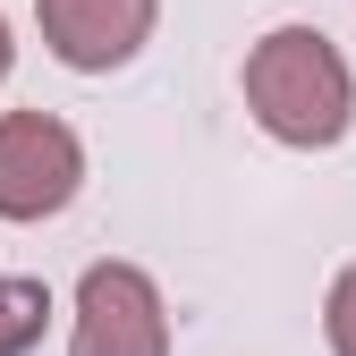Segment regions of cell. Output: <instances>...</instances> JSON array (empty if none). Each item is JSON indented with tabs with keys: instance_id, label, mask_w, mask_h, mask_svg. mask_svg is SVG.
I'll return each instance as SVG.
<instances>
[{
	"instance_id": "1",
	"label": "cell",
	"mask_w": 356,
	"mask_h": 356,
	"mask_svg": "<svg viewBox=\"0 0 356 356\" xmlns=\"http://www.w3.org/2000/svg\"><path fill=\"white\" fill-rule=\"evenodd\" d=\"M246 111L289 153H331L356 127V76L323 26H272L246 51Z\"/></svg>"
},
{
	"instance_id": "5",
	"label": "cell",
	"mask_w": 356,
	"mask_h": 356,
	"mask_svg": "<svg viewBox=\"0 0 356 356\" xmlns=\"http://www.w3.org/2000/svg\"><path fill=\"white\" fill-rule=\"evenodd\" d=\"M42 323H51V289L0 272V356H26V348L42 339Z\"/></svg>"
},
{
	"instance_id": "6",
	"label": "cell",
	"mask_w": 356,
	"mask_h": 356,
	"mask_svg": "<svg viewBox=\"0 0 356 356\" xmlns=\"http://www.w3.org/2000/svg\"><path fill=\"white\" fill-rule=\"evenodd\" d=\"M323 339H331V356H356V263L331 280V297H323Z\"/></svg>"
},
{
	"instance_id": "2",
	"label": "cell",
	"mask_w": 356,
	"mask_h": 356,
	"mask_svg": "<svg viewBox=\"0 0 356 356\" xmlns=\"http://www.w3.org/2000/svg\"><path fill=\"white\" fill-rule=\"evenodd\" d=\"M68 356H170V305L145 263H94L76 280Z\"/></svg>"
},
{
	"instance_id": "3",
	"label": "cell",
	"mask_w": 356,
	"mask_h": 356,
	"mask_svg": "<svg viewBox=\"0 0 356 356\" xmlns=\"http://www.w3.org/2000/svg\"><path fill=\"white\" fill-rule=\"evenodd\" d=\"M85 187V145L51 111H0V220H51Z\"/></svg>"
},
{
	"instance_id": "7",
	"label": "cell",
	"mask_w": 356,
	"mask_h": 356,
	"mask_svg": "<svg viewBox=\"0 0 356 356\" xmlns=\"http://www.w3.org/2000/svg\"><path fill=\"white\" fill-rule=\"evenodd\" d=\"M9 60H17V42H9V17H0V76H9Z\"/></svg>"
},
{
	"instance_id": "4",
	"label": "cell",
	"mask_w": 356,
	"mask_h": 356,
	"mask_svg": "<svg viewBox=\"0 0 356 356\" xmlns=\"http://www.w3.org/2000/svg\"><path fill=\"white\" fill-rule=\"evenodd\" d=\"M161 0H34V26H42V51L76 76H111L127 68L153 42Z\"/></svg>"
}]
</instances>
